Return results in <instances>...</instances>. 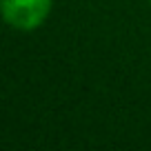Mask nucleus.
<instances>
[{"instance_id": "1", "label": "nucleus", "mask_w": 151, "mask_h": 151, "mask_svg": "<svg viewBox=\"0 0 151 151\" xmlns=\"http://www.w3.org/2000/svg\"><path fill=\"white\" fill-rule=\"evenodd\" d=\"M51 5L53 0H2V16L18 31H33L49 18Z\"/></svg>"}, {"instance_id": "2", "label": "nucleus", "mask_w": 151, "mask_h": 151, "mask_svg": "<svg viewBox=\"0 0 151 151\" xmlns=\"http://www.w3.org/2000/svg\"><path fill=\"white\" fill-rule=\"evenodd\" d=\"M149 2H151V0H149Z\"/></svg>"}]
</instances>
